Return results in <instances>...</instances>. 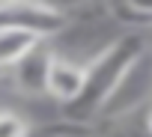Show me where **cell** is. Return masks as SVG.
<instances>
[{
    "instance_id": "4",
    "label": "cell",
    "mask_w": 152,
    "mask_h": 137,
    "mask_svg": "<svg viewBox=\"0 0 152 137\" xmlns=\"http://www.w3.org/2000/svg\"><path fill=\"white\" fill-rule=\"evenodd\" d=\"M54 54H57V51L51 48V42H39V45L30 48L12 68H6V78H9V84L15 87L18 95H24V98H39V95H45L48 68H51Z\"/></svg>"
},
{
    "instance_id": "9",
    "label": "cell",
    "mask_w": 152,
    "mask_h": 137,
    "mask_svg": "<svg viewBox=\"0 0 152 137\" xmlns=\"http://www.w3.org/2000/svg\"><path fill=\"white\" fill-rule=\"evenodd\" d=\"M42 3L51 6V9H57V12H63V15H72V12L87 9V6H93V3H102V0H42Z\"/></svg>"
},
{
    "instance_id": "10",
    "label": "cell",
    "mask_w": 152,
    "mask_h": 137,
    "mask_svg": "<svg viewBox=\"0 0 152 137\" xmlns=\"http://www.w3.org/2000/svg\"><path fill=\"white\" fill-rule=\"evenodd\" d=\"M143 122H146V131H149V137H152V98H149V104L143 107Z\"/></svg>"
},
{
    "instance_id": "7",
    "label": "cell",
    "mask_w": 152,
    "mask_h": 137,
    "mask_svg": "<svg viewBox=\"0 0 152 137\" xmlns=\"http://www.w3.org/2000/svg\"><path fill=\"white\" fill-rule=\"evenodd\" d=\"M113 3V18L128 27H152V0H107Z\"/></svg>"
},
{
    "instance_id": "1",
    "label": "cell",
    "mask_w": 152,
    "mask_h": 137,
    "mask_svg": "<svg viewBox=\"0 0 152 137\" xmlns=\"http://www.w3.org/2000/svg\"><path fill=\"white\" fill-rule=\"evenodd\" d=\"M149 42L140 33H128L122 39H110L99 54H93V60L87 63V78L84 87L72 104H66V119H78V122H96L102 104L107 101V95L113 93L119 75L128 68V63L146 48Z\"/></svg>"
},
{
    "instance_id": "2",
    "label": "cell",
    "mask_w": 152,
    "mask_h": 137,
    "mask_svg": "<svg viewBox=\"0 0 152 137\" xmlns=\"http://www.w3.org/2000/svg\"><path fill=\"white\" fill-rule=\"evenodd\" d=\"M149 98H152V45H146L128 63V68L119 75V81L113 87V93L102 104L99 116H104L110 122V119L137 113V110H143L149 104Z\"/></svg>"
},
{
    "instance_id": "8",
    "label": "cell",
    "mask_w": 152,
    "mask_h": 137,
    "mask_svg": "<svg viewBox=\"0 0 152 137\" xmlns=\"http://www.w3.org/2000/svg\"><path fill=\"white\" fill-rule=\"evenodd\" d=\"M30 122L15 110H0V137H30Z\"/></svg>"
},
{
    "instance_id": "5",
    "label": "cell",
    "mask_w": 152,
    "mask_h": 137,
    "mask_svg": "<svg viewBox=\"0 0 152 137\" xmlns=\"http://www.w3.org/2000/svg\"><path fill=\"white\" fill-rule=\"evenodd\" d=\"M84 78H87V63H78L72 57H63V54H54L51 60V68H48V87H45V95H51L57 104H72L78 98L81 87H84Z\"/></svg>"
},
{
    "instance_id": "3",
    "label": "cell",
    "mask_w": 152,
    "mask_h": 137,
    "mask_svg": "<svg viewBox=\"0 0 152 137\" xmlns=\"http://www.w3.org/2000/svg\"><path fill=\"white\" fill-rule=\"evenodd\" d=\"M0 27H15L24 33L51 42L69 30V15L45 6L42 0H21V3H0Z\"/></svg>"
},
{
    "instance_id": "11",
    "label": "cell",
    "mask_w": 152,
    "mask_h": 137,
    "mask_svg": "<svg viewBox=\"0 0 152 137\" xmlns=\"http://www.w3.org/2000/svg\"><path fill=\"white\" fill-rule=\"evenodd\" d=\"M0 3H21V0H0Z\"/></svg>"
},
{
    "instance_id": "6",
    "label": "cell",
    "mask_w": 152,
    "mask_h": 137,
    "mask_svg": "<svg viewBox=\"0 0 152 137\" xmlns=\"http://www.w3.org/2000/svg\"><path fill=\"white\" fill-rule=\"evenodd\" d=\"M42 39L33 36V33H24V30H15V27H0V72L12 68L30 48H36Z\"/></svg>"
}]
</instances>
